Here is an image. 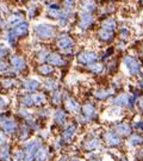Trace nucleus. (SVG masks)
I'll use <instances>...</instances> for the list:
<instances>
[{
    "label": "nucleus",
    "instance_id": "33",
    "mask_svg": "<svg viewBox=\"0 0 143 161\" xmlns=\"http://www.w3.org/2000/svg\"><path fill=\"white\" fill-rule=\"evenodd\" d=\"M61 99H62V93H61L60 91H55V92L52 93L51 100H52V103H54V104H60Z\"/></svg>",
    "mask_w": 143,
    "mask_h": 161
},
{
    "label": "nucleus",
    "instance_id": "53",
    "mask_svg": "<svg viewBox=\"0 0 143 161\" xmlns=\"http://www.w3.org/2000/svg\"><path fill=\"white\" fill-rule=\"evenodd\" d=\"M89 161H103V160H101L100 157H93V159H91Z\"/></svg>",
    "mask_w": 143,
    "mask_h": 161
},
{
    "label": "nucleus",
    "instance_id": "31",
    "mask_svg": "<svg viewBox=\"0 0 143 161\" xmlns=\"http://www.w3.org/2000/svg\"><path fill=\"white\" fill-rule=\"evenodd\" d=\"M24 160H25V153L23 148L16 149L13 152V161H24Z\"/></svg>",
    "mask_w": 143,
    "mask_h": 161
},
{
    "label": "nucleus",
    "instance_id": "15",
    "mask_svg": "<svg viewBox=\"0 0 143 161\" xmlns=\"http://www.w3.org/2000/svg\"><path fill=\"white\" fill-rule=\"evenodd\" d=\"M93 17L91 16V13H87V12H80V22L79 25L81 29H87L89 25L93 23Z\"/></svg>",
    "mask_w": 143,
    "mask_h": 161
},
{
    "label": "nucleus",
    "instance_id": "5",
    "mask_svg": "<svg viewBox=\"0 0 143 161\" xmlns=\"http://www.w3.org/2000/svg\"><path fill=\"white\" fill-rule=\"evenodd\" d=\"M123 63H124L125 67H127V69H128L130 75H137V74H139V72H141V63L135 57H132L131 55H125L124 59H123Z\"/></svg>",
    "mask_w": 143,
    "mask_h": 161
},
{
    "label": "nucleus",
    "instance_id": "40",
    "mask_svg": "<svg viewBox=\"0 0 143 161\" xmlns=\"http://www.w3.org/2000/svg\"><path fill=\"white\" fill-rule=\"evenodd\" d=\"M7 41L10 42V44H14V42H16V35L12 32V30L8 31V33H7Z\"/></svg>",
    "mask_w": 143,
    "mask_h": 161
},
{
    "label": "nucleus",
    "instance_id": "54",
    "mask_svg": "<svg viewBox=\"0 0 143 161\" xmlns=\"http://www.w3.org/2000/svg\"><path fill=\"white\" fill-rule=\"evenodd\" d=\"M120 161H129V160H128L127 157H122V159H120Z\"/></svg>",
    "mask_w": 143,
    "mask_h": 161
},
{
    "label": "nucleus",
    "instance_id": "25",
    "mask_svg": "<svg viewBox=\"0 0 143 161\" xmlns=\"http://www.w3.org/2000/svg\"><path fill=\"white\" fill-rule=\"evenodd\" d=\"M10 157V146L7 143H4V145L0 147V160L1 161H6Z\"/></svg>",
    "mask_w": 143,
    "mask_h": 161
},
{
    "label": "nucleus",
    "instance_id": "26",
    "mask_svg": "<svg viewBox=\"0 0 143 161\" xmlns=\"http://www.w3.org/2000/svg\"><path fill=\"white\" fill-rule=\"evenodd\" d=\"M31 98H32L33 105H41V104H43V103L45 101V99H47L45 96H44V93H41V92L31 94Z\"/></svg>",
    "mask_w": 143,
    "mask_h": 161
},
{
    "label": "nucleus",
    "instance_id": "17",
    "mask_svg": "<svg viewBox=\"0 0 143 161\" xmlns=\"http://www.w3.org/2000/svg\"><path fill=\"white\" fill-rule=\"evenodd\" d=\"M128 145L131 146V147H139L143 145V135L139 134V133H135V134H131L129 137H128Z\"/></svg>",
    "mask_w": 143,
    "mask_h": 161
},
{
    "label": "nucleus",
    "instance_id": "56",
    "mask_svg": "<svg viewBox=\"0 0 143 161\" xmlns=\"http://www.w3.org/2000/svg\"><path fill=\"white\" fill-rule=\"evenodd\" d=\"M0 25H1V21H0Z\"/></svg>",
    "mask_w": 143,
    "mask_h": 161
},
{
    "label": "nucleus",
    "instance_id": "7",
    "mask_svg": "<svg viewBox=\"0 0 143 161\" xmlns=\"http://www.w3.org/2000/svg\"><path fill=\"white\" fill-rule=\"evenodd\" d=\"M78 62L81 63V65H91L93 62H97L98 60V55H97V52L94 51H81L78 54Z\"/></svg>",
    "mask_w": 143,
    "mask_h": 161
},
{
    "label": "nucleus",
    "instance_id": "22",
    "mask_svg": "<svg viewBox=\"0 0 143 161\" xmlns=\"http://www.w3.org/2000/svg\"><path fill=\"white\" fill-rule=\"evenodd\" d=\"M111 94H112V91L110 88H98L97 91H94V97L99 100L107 99Z\"/></svg>",
    "mask_w": 143,
    "mask_h": 161
},
{
    "label": "nucleus",
    "instance_id": "11",
    "mask_svg": "<svg viewBox=\"0 0 143 161\" xmlns=\"http://www.w3.org/2000/svg\"><path fill=\"white\" fill-rule=\"evenodd\" d=\"M129 100H130V94L129 93H120V94L116 96L111 101L115 106L125 107V106H129Z\"/></svg>",
    "mask_w": 143,
    "mask_h": 161
},
{
    "label": "nucleus",
    "instance_id": "16",
    "mask_svg": "<svg viewBox=\"0 0 143 161\" xmlns=\"http://www.w3.org/2000/svg\"><path fill=\"white\" fill-rule=\"evenodd\" d=\"M47 61L49 62L50 66H63V65L66 63L64 59H63L61 55H59L57 52H51V54H49Z\"/></svg>",
    "mask_w": 143,
    "mask_h": 161
},
{
    "label": "nucleus",
    "instance_id": "29",
    "mask_svg": "<svg viewBox=\"0 0 143 161\" xmlns=\"http://www.w3.org/2000/svg\"><path fill=\"white\" fill-rule=\"evenodd\" d=\"M101 29L115 31V29H116V22H115V19H106V21H104L101 23Z\"/></svg>",
    "mask_w": 143,
    "mask_h": 161
},
{
    "label": "nucleus",
    "instance_id": "13",
    "mask_svg": "<svg viewBox=\"0 0 143 161\" xmlns=\"http://www.w3.org/2000/svg\"><path fill=\"white\" fill-rule=\"evenodd\" d=\"M10 61H11V65H12V67H13L14 70H23L25 68V66H26L25 60L22 56L17 55V54H14V55L11 56Z\"/></svg>",
    "mask_w": 143,
    "mask_h": 161
},
{
    "label": "nucleus",
    "instance_id": "35",
    "mask_svg": "<svg viewBox=\"0 0 143 161\" xmlns=\"http://www.w3.org/2000/svg\"><path fill=\"white\" fill-rule=\"evenodd\" d=\"M29 137V129L25 127V128H23L22 130H21V133H19V141H26V138Z\"/></svg>",
    "mask_w": 143,
    "mask_h": 161
},
{
    "label": "nucleus",
    "instance_id": "37",
    "mask_svg": "<svg viewBox=\"0 0 143 161\" xmlns=\"http://www.w3.org/2000/svg\"><path fill=\"white\" fill-rule=\"evenodd\" d=\"M48 51L47 50H41L40 52H38V56H37V59H38V61L40 62H44V61H47V59H48Z\"/></svg>",
    "mask_w": 143,
    "mask_h": 161
},
{
    "label": "nucleus",
    "instance_id": "44",
    "mask_svg": "<svg viewBox=\"0 0 143 161\" xmlns=\"http://www.w3.org/2000/svg\"><path fill=\"white\" fill-rule=\"evenodd\" d=\"M19 113H21L23 117H25V118H29V117H30V113H29L25 109H21V110H19Z\"/></svg>",
    "mask_w": 143,
    "mask_h": 161
},
{
    "label": "nucleus",
    "instance_id": "50",
    "mask_svg": "<svg viewBox=\"0 0 143 161\" xmlns=\"http://www.w3.org/2000/svg\"><path fill=\"white\" fill-rule=\"evenodd\" d=\"M57 161H69V157L67 156V155H62V156H60L59 157V160Z\"/></svg>",
    "mask_w": 143,
    "mask_h": 161
},
{
    "label": "nucleus",
    "instance_id": "24",
    "mask_svg": "<svg viewBox=\"0 0 143 161\" xmlns=\"http://www.w3.org/2000/svg\"><path fill=\"white\" fill-rule=\"evenodd\" d=\"M94 9H96V3L93 0H84L81 3V10L84 12L91 13L92 11H94Z\"/></svg>",
    "mask_w": 143,
    "mask_h": 161
},
{
    "label": "nucleus",
    "instance_id": "45",
    "mask_svg": "<svg viewBox=\"0 0 143 161\" xmlns=\"http://www.w3.org/2000/svg\"><path fill=\"white\" fill-rule=\"evenodd\" d=\"M5 141H6V135L1 129H0V143H4Z\"/></svg>",
    "mask_w": 143,
    "mask_h": 161
},
{
    "label": "nucleus",
    "instance_id": "47",
    "mask_svg": "<svg viewBox=\"0 0 143 161\" xmlns=\"http://www.w3.org/2000/svg\"><path fill=\"white\" fill-rule=\"evenodd\" d=\"M35 12H36V7L31 5V6H30V9H29V16H30V17H33Z\"/></svg>",
    "mask_w": 143,
    "mask_h": 161
},
{
    "label": "nucleus",
    "instance_id": "32",
    "mask_svg": "<svg viewBox=\"0 0 143 161\" xmlns=\"http://www.w3.org/2000/svg\"><path fill=\"white\" fill-rule=\"evenodd\" d=\"M21 103H22L23 106H31V105H33V103H32V98H31V96H29V94L23 96L22 99H21Z\"/></svg>",
    "mask_w": 143,
    "mask_h": 161
},
{
    "label": "nucleus",
    "instance_id": "20",
    "mask_svg": "<svg viewBox=\"0 0 143 161\" xmlns=\"http://www.w3.org/2000/svg\"><path fill=\"white\" fill-rule=\"evenodd\" d=\"M40 87V81L36 79H26L23 81V88L26 91H36Z\"/></svg>",
    "mask_w": 143,
    "mask_h": 161
},
{
    "label": "nucleus",
    "instance_id": "30",
    "mask_svg": "<svg viewBox=\"0 0 143 161\" xmlns=\"http://www.w3.org/2000/svg\"><path fill=\"white\" fill-rule=\"evenodd\" d=\"M44 87L47 89H49V91H55L56 87H57V84H56V81L54 80L52 78H48L44 81Z\"/></svg>",
    "mask_w": 143,
    "mask_h": 161
},
{
    "label": "nucleus",
    "instance_id": "2",
    "mask_svg": "<svg viewBox=\"0 0 143 161\" xmlns=\"http://www.w3.org/2000/svg\"><path fill=\"white\" fill-rule=\"evenodd\" d=\"M42 146V141L40 138H33L31 141H28L24 143L23 150L25 153V161H32L35 153Z\"/></svg>",
    "mask_w": 143,
    "mask_h": 161
},
{
    "label": "nucleus",
    "instance_id": "55",
    "mask_svg": "<svg viewBox=\"0 0 143 161\" xmlns=\"http://www.w3.org/2000/svg\"><path fill=\"white\" fill-rule=\"evenodd\" d=\"M141 56H142V59H143V45H142V51H141Z\"/></svg>",
    "mask_w": 143,
    "mask_h": 161
},
{
    "label": "nucleus",
    "instance_id": "34",
    "mask_svg": "<svg viewBox=\"0 0 143 161\" xmlns=\"http://www.w3.org/2000/svg\"><path fill=\"white\" fill-rule=\"evenodd\" d=\"M132 129H136L137 130V133H143V122L142 121H136V122H134L132 123Z\"/></svg>",
    "mask_w": 143,
    "mask_h": 161
},
{
    "label": "nucleus",
    "instance_id": "6",
    "mask_svg": "<svg viewBox=\"0 0 143 161\" xmlns=\"http://www.w3.org/2000/svg\"><path fill=\"white\" fill-rule=\"evenodd\" d=\"M112 130L120 137H129L132 134V127L127 122H117Z\"/></svg>",
    "mask_w": 143,
    "mask_h": 161
},
{
    "label": "nucleus",
    "instance_id": "4",
    "mask_svg": "<svg viewBox=\"0 0 143 161\" xmlns=\"http://www.w3.org/2000/svg\"><path fill=\"white\" fill-rule=\"evenodd\" d=\"M35 33L37 35L38 38L42 40H49L55 35V29L49 24H38L35 26Z\"/></svg>",
    "mask_w": 143,
    "mask_h": 161
},
{
    "label": "nucleus",
    "instance_id": "9",
    "mask_svg": "<svg viewBox=\"0 0 143 161\" xmlns=\"http://www.w3.org/2000/svg\"><path fill=\"white\" fill-rule=\"evenodd\" d=\"M81 111L86 119H94L97 117V109L92 103H85L81 106Z\"/></svg>",
    "mask_w": 143,
    "mask_h": 161
},
{
    "label": "nucleus",
    "instance_id": "8",
    "mask_svg": "<svg viewBox=\"0 0 143 161\" xmlns=\"http://www.w3.org/2000/svg\"><path fill=\"white\" fill-rule=\"evenodd\" d=\"M73 44H74L73 38L69 37L68 35H62V36H60L59 40H57V42H56V45H57L59 49H61V50H63V51H68V52L70 51Z\"/></svg>",
    "mask_w": 143,
    "mask_h": 161
},
{
    "label": "nucleus",
    "instance_id": "42",
    "mask_svg": "<svg viewBox=\"0 0 143 161\" xmlns=\"http://www.w3.org/2000/svg\"><path fill=\"white\" fill-rule=\"evenodd\" d=\"M14 84H16V81L13 79H5V80H3V86L4 87H11Z\"/></svg>",
    "mask_w": 143,
    "mask_h": 161
},
{
    "label": "nucleus",
    "instance_id": "51",
    "mask_svg": "<svg viewBox=\"0 0 143 161\" xmlns=\"http://www.w3.org/2000/svg\"><path fill=\"white\" fill-rule=\"evenodd\" d=\"M138 105H139V109L143 110V97H141V98L138 99Z\"/></svg>",
    "mask_w": 143,
    "mask_h": 161
},
{
    "label": "nucleus",
    "instance_id": "12",
    "mask_svg": "<svg viewBox=\"0 0 143 161\" xmlns=\"http://www.w3.org/2000/svg\"><path fill=\"white\" fill-rule=\"evenodd\" d=\"M64 106H66V109L72 113H78L81 109L80 104L72 97H66L64 98Z\"/></svg>",
    "mask_w": 143,
    "mask_h": 161
},
{
    "label": "nucleus",
    "instance_id": "21",
    "mask_svg": "<svg viewBox=\"0 0 143 161\" xmlns=\"http://www.w3.org/2000/svg\"><path fill=\"white\" fill-rule=\"evenodd\" d=\"M98 36L99 38L104 42H109V41H112L113 37H115V32L111 31V30H106V29H100L99 32H98Z\"/></svg>",
    "mask_w": 143,
    "mask_h": 161
},
{
    "label": "nucleus",
    "instance_id": "43",
    "mask_svg": "<svg viewBox=\"0 0 143 161\" xmlns=\"http://www.w3.org/2000/svg\"><path fill=\"white\" fill-rule=\"evenodd\" d=\"M120 36H122V38L125 40L129 36V30L128 29H122L120 30Z\"/></svg>",
    "mask_w": 143,
    "mask_h": 161
},
{
    "label": "nucleus",
    "instance_id": "28",
    "mask_svg": "<svg viewBox=\"0 0 143 161\" xmlns=\"http://www.w3.org/2000/svg\"><path fill=\"white\" fill-rule=\"evenodd\" d=\"M52 72H54V68L50 65H41L38 67V73L41 75H49L52 73Z\"/></svg>",
    "mask_w": 143,
    "mask_h": 161
},
{
    "label": "nucleus",
    "instance_id": "14",
    "mask_svg": "<svg viewBox=\"0 0 143 161\" xmlns=\"http://www.w3.org/2000/svg\"><path fill=\"white\" fill-rule=\"evenodd\" d=\"M75 133H76V124L75 123H70V124H68L67 127L64 128L61 137L67 142V141H70L72 138L74 137Z\"/></svg>",
    "mask_w": 143,
    "mask_h": 161
},
{
    "label": "nucleus",
    "instance_id": "18",
    "mask_svg": "<svg viewBox=\"0 0 143 161\" xmlns=\"http://www.w3.org/2000/svg\"><path fill=\"white\" fill-rule=\"evenodd\" d=\"M48 155H49V150L47 147H43V145L37 149V152L35 153L33 155V159L32 161H45L48 159Z\"/></svg>",
    "mask_w": 143,
    "mask_h": 161
},
{
    "label": "nucleus",
    "instance_id": "39",
    "mask_svg": "<svg viewBox=\"0 0 143 161\" xmlns=\"http://www.w3.org/2000/svg\"><path fill=\"white\" fill-rule=\"evenodd\" d=\"M7 105H8V99L4 96H0V111L4 110Z\"/></svg>",
    "mask_w": 143,
    "mask_h": 161
},
{
    "label": "nucleus",
    "instance_id": "48",
    "mask_svg": "<svg viewBox=\"0 0 143 161\" xmlns=\"http://www.w3.org/2000/svg\"><path fill=\"white\" fill-rule=\"evenodd\" d=\"M7 68V65L4 61H0V70H5Z\"/></svg>",
    "mask_w": 143,
    "mask_h": 161
},
{
    "label": "nucleus",
    "instance_id": "52",
    "mask_svg": "<svg viewBox=\"0 0 143 161\" xmlns=\"http://www.w3.org/2000/svg\"><path fill=\"white\" fill-rule=\"evenodd\" d=\"M138 87H139V88H142V89H143V79H142V80H139V81H138Z\"/></svg>",
    "mask_w": 143,
    "mask_h": 161
},
{
    "label": "nucleus",
    "instance_id": "41",
    "mask_svg": "<svg viewBox=\"0 0 143 161\" xmlns=\"http://www.w3.org/2000/svg\"><path fill=\"white\" fill-rule=\"evenodd\" d=\"M7 54H8V49H7L5 45L0 44V57H4V56H6Z\"/></svg>",
    "mask_w": 143,
    "mask_h": 161
},
{
    "label": "nucleus",
    "instance_id": "3",
    "mask_svg": "<svg viewBox=\"0 0 143 161\" xmlns=\"http://www.w3.org/2000/svg\"><path fill=\"white\" fill-rule=\"evenodd\" d=\"M103 141H104L105 145L110 148H116V147H119L122 145V137L118 136L112 129L106 130L103 134Z\"/></svg>",
    "mask_w": 143,
    "mask_h": 161
},
{
    "label": "nucleus",
    "instance_id": "10",
    "mask_svg": "<svg viewBox=\"0 0 143 161\" xmlns=\"http://www.w3.org/2000/svg\"><path fill=\"white\" fill-rule=\"evenodd\" d=\"M0 125H1V128L5 133L7 134H13L14 131H17V122H14L13 119H10V118H3L0 121Z\"/></svg>",
    "mask_w": 143,
    "mask_h": 161
},
{
    "label": "nucleus",
    "instance_id": "27",
    "mask_svg": "<svg viewBox=\"0 0 143 161\" xmlns=\"http://www.w3.org/2000/svg\"><path fill=\"white\" fill-rule=\"evenodd\" d=\"M88 70H91L92 73H96V74H100L101 72L104 70V66L99 62H93L91 65H88Z\"/></svg>",
    "mask_w": 143,
    "mask_h": 161
},
{
    "label": "nucleus",
    "instance_id": "57",
    "mask_svg": "<svg viewBox=\"0 0 143 161\" xmlns=\"http://www.w3.org/2000/svg\"><path fill=\"white\" fill-rule=\"evenodd\" d=\"M6 161H8V160H6Z\"/></svg>",
    "mask_w": 143,
    "mask_h": 161
},
{
    "label": "nucleus",
    "instance_id": "46",
    "mask_svg": "<svg viewBox=\"0 0 143 161\" xmlns=\"http://www.w3.org/2000/svg\"><path fill=\"white\" fill-rule=\"evenodd\" d=\"M137 159L138 161H143V149L137 150Z\"/></svg>",
    "mask_w": 143,
    "mask_h": 161
},
{
    "label": "nucleus",
    "instance_id": "49",
    "mask_svg": "<svg viewBox=\"0 0 143 161\" xmlns=\"http://www.w3.org/2000/svg\"><path fill=\"white\" fill-rule=\"evenodd\" d=\"M69 161H82V159L80 156H72L69 157Z\"/></svg>",
    "mask_w": 143,
    "mask_h": 161
},
{
    "label": "nucleus",
    "instance_id": "23",
    "mask_svg": "<svg viewBox=\"0 0 143 161\" xmlns=\"http://www.w3.org/2000/svg\"><path fill=\"white\" fill-rule=\"evenodd\" d=\"M66 119H67V116L62 109H57L55 113H54V122L59 125H63L66 123Z\"/></svg>",
    "mask_w": 143,
    "mask_h": 161
},
{
    "label": "nucleus",
    "instance_id": "19",
    "mask_svg": "<svg viewBox=\"0 0 143 161\" xmlns=\"http://www.w3.org/2000/svg\"><path fill=\"white\" fill-rule=\"evenodd\" d=\"M12 32L16 35V37L17 36H23V35H25L26 32H28V24L25 23V22H19L18 24H16L14 26H13V29H12Z\"/></svg>",
    "mask_w": 143,
    "mask_h": 161
},
{
    "label": "nucleus",
    "instance_id": "38",
    "mask_svg": "<svg viewBox=\"0 0 143 161\" xmlns=\"http://www.w3.org/2000/svg\"><path fill=\"white\" fill-rule=\"evenodd\" d=\"M19 22H22V17L21 16H12V17H10L8 18V23L10 24H13V25H16V24H18Z\"/></svg>",
    "mask_w": 143,
    "mask_h": 161
},
{
    "label": "nucleus",
    "instance_id": "1",
    "mask_svg": "<svg viewBox=\"0 0 143 161\" xmlns=\"http://www.w3.org/2000/svg\"><path fill=\"white\" fill-rule=\"evenodd\" d=\"M101 147V141L99 137H97L93 134H88L87 137L82 141L81 148L87 153H93L96 150H99Z\"/></svg>",
    "mask_w": 143,
    "mask_h": 161
},
{
    "label": "nucleus",
    "instance_id": "36",
    "mask_svg": "<svg viewBox=\"0 0 143 161\" xmlns=\"http://www.w3.org/2000/svg\"><path fill=\"white\" fill-rule=\"evenodd\" d=\"M74 5H75L74 0H64V1H63V6H64V9L67 10V12H69L72 9H73Z\"/></svg>",
    "mask_w": 143,
    "mask_h": 161
}]
</instances>
